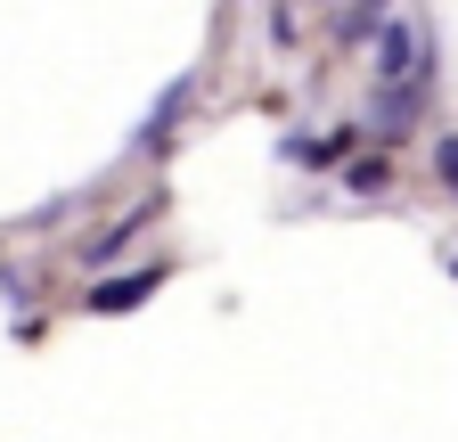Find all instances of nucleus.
I'll return each mask as SVG.
<instances>
[{
  "label": "nucleus",
  "mask_w": 458,
  "mask_h": 442,
  "mask_svg": "<svg viewBox=\"0 0 458 442\" xmlns=\"http://www.w3.org/2000/svg\"><path fill=\"white\" fill-rule=\"evenodd\" d=\"M418 58H426V33L410 17H385V33H377V74H385V90L418 82Z\"/></svg>",
  "instance_id": "obj_1"
},
{
  "label": "nucleus",
  "mask_w": 458,
  "mask_h": 442,
  "mask_svg": "<svg viewBox=\"0 0 458 442\" xmlns=\"http://www.w3.org/2000/svg\"><path fill=\"white\" fill-rule=\"evenodd\" d=\"M189 98H197V82L181 74V82H172V90H164V98L148 106V123L131 132V148H164V132H172V123H181V115H189Z\"/></svg>",
  "instance_id": "obj_2"
},
{
  "label": "nucleus",
  "mask_w": 458,
  "mask_h": 442,
  "mask_svg": "<svg viewBox=\"0 0 458 442\" xmlns=\"http://www.w3.org/2000/svg\"><path fill=\"white\" fill-rule=\"evenodd\" d=\"M156 287H164V262L131 270V279H106V287H90V311H131V303H148Z\"/></svg>",
  "instance_id": "obj_3"
},
{
  "label": "nucleus",
  "mask_w": 458,
  "mask_h": 442,
  "mask_svg": "<svg viewBox=\"0 0 458 442\" xmlns=\"http://www.w3.org/2000/svg\"><path fill=\"white\" fill-rule=\"evenodd\" d=\"M418 98H426V82H401V90H377V98H369V123L401 140V132L418 123Z\"/></svg>",
  "instance_id": "obj_4"
},
{
  "label": "nucleus",
  "mask_w": 458,
  "mask_h": 442,
  "mask_svg": "<svg viewBox=\"0 0 458 442\" xmlns=\"http://www.w3.org/2000/svg\"><path fill=\"white\" fill-rule=\"evenodd\" d=\"M131 238H140V213H131V221H106V230H98V238H82V262L98 270V262H114V254H123Z\"/></svg>",
  "instance_id": "obj_5"
},
{
  "label": "nucleus",
  "mask_w": 458,
  "mask_h": 442,
  "mask_svg": "<svg viewBox=\"0 0 458 442\" xmlns=\"http://www.w3.org/2000/svg\"><path fill=\"white\" fill-rule=\"evenodd\" d=\"M385 181H393V164H385V156H360L352 173H344V189H352V197H377Z\"/></svg>",
  "instance_id": "obj_6"
},
{
  "label": "nucleus",
  "mask_w": 458,
  "mask_h": 442,
  "mask_svg": "<svg viewBox=\"0 0 458 442\" xmlns=\"http://www.w3.org/2000/svg\"><path fill=\"white\" fill-rule=\"evenodd\" d=\"M335 33L344 41H369V33H385V17L377 9H335Z\"/></svg>",
  "instance_id": "obj_7"
},
{
  "label": "nucleus",
  "mask_w": 458,
  "mask_h": 442,
  "mask_svg": "<svg viewBox=\"0 0 458 442\" xmlns=\"http://www.w3.org/2000/svg\"><path fill=\"white\" fill-rule=\"evenodd\" d=\"M434 173H442V181L458 189V132H450V140H434Z\"/></svg>",
  "instance_id": "obj_8"
},
{
  "label": "nucleus",
  "mask_w": 458,
  "mask_h": 442,
  "mask_svg": "<svg viewBox=\"0 0 458 442\" xmlns=\"http://www.w3.org/2000/svg\"><path fill=\"white\" fill-rule=\"evenodd\" d=\"M450 270H458V262H450Z\"/></svg>",
  "instance_id": "obj_9"
}]
</instances>
